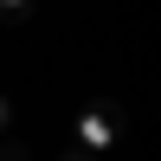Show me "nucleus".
Here are the masks:
<instances>
[{"mask_svg": "<svg viewBox=\"0 0 161 161\" xmlns=\"http://www.w3.org/2000/svg\"><path fill=\"white\" fill-rule=\"evenodd\" d=\"M32 13V0H0V26H13V19H26Z\"/></svg>", "mask_w": 161, "mask_h": 161, "instance_id": "f03ea898", "label": "nucleus"}, {"mask_svg": "<svg viewBox=\"0 0 161 161\" xmlns=\"http://www.w3.org/2000/svg\"><path fill=\"white\" fill-rule=\"evenodd\" d=\"M7 136H13V129H7V97H0V142H7Z\"/></svg>", "mask_w": 161, "mask_h": 161, "instance_id": "20e7f679", "label": "nucleus"}, {"mask_svg": "<svg viewBox=\"0 0 161 161\" xmlns=\"http://www.w3.org/2000/svg\"><path fill=\"white\" fill-rule=\"evenodd\" d=\"M58 161H97V155H84V148H64V155H58Z\"/></svg>", "mask_w": 161, "mask_h": 161, "instance_id": "7ed1b4c3", "label": "nucleus"}, {"mask_svg": "<svg viewBox=\"0 0 161 161\" xmlns=\"http://www.w3.org/2000/svg\"><path fill=\"white\" fill-rule=\"evenodd\" d=\"M116 136H123V116H116V103H90V110L77 116V142H71V148H84V155H103Z\"/></svg>", "mask_w": 161, "mask_h": 161, "instance_id": "f257e3e1", "label": "nucleus"}]
</instances>
